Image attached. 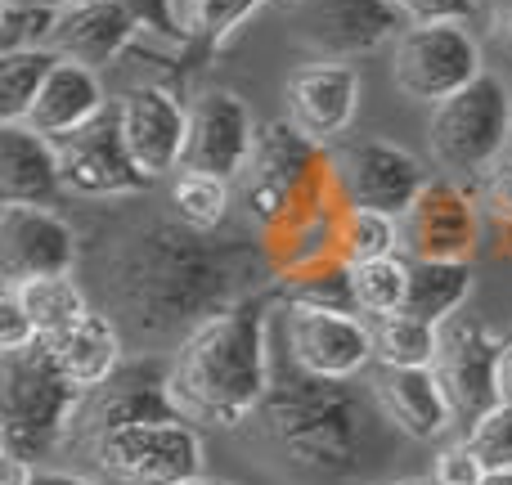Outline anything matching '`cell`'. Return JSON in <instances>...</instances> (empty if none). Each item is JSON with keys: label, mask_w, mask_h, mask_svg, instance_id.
Returning a JSON list of instances; mask_svg holds the SVG:
<instances>
[{"label": "cell", "mask_w": 512, "mask_h": 485, "mask_svg": "<svg viewBox=\"0 0 512 485\" xmlns=\"http://www.w3.org/2000/svg\"><path fill=\"white\" fill-rule=\"evenodd\" d=\"M265 283H274L265 243L216 239L176 216L140 225L108 265L117 315L140 337H189Z\"/></svg>", "instance_id": "6da1fadb"}, {"label": "cell", "mask_w": 512, "mask_h": 485, "mask_svg": "<svg viewBox=\"0 0 512 485\" xmlns=\"http://www.w3.org/2000/svg\"><path fill=\"white\" fill-rule=\"evenodd\" d=\"M373 409V396L364 400L351 382L315 378L288 360L274 364L270 391L252 414V427L265 454L288 477L333 485L364 472Z\"/></svg>", "instance_id": "7a4b0ae2"}, {"label": "cell", "mask_w": 512, "mask_h": 485, "mask_svg": "<svg viewBox=\"0 0 512 485\" xmlns=\"http://www.w3.org/2000/svg\"><path fill=\"white\" fill-rule=\"evenodd\" d=\"M279 297V283H265L261 292L234 301L216 319L198 324L180 337L171 355V396L189 423L203 427H243L261 409L274 378L270 360V310Z\"/></svg>", "instance_id": "3957f363"}, {"label": "cell", "mask_w": 512, "mask_h": 485, "mask_svg": "<svg viewBox=\"0 0 512 485\" xmlns=\"http://www.w3.org/2000/svg\"><path fill=\"white\" fill-rule=\"evenodd\" d=\"M86 391L59 369L50 342L18 346L0 355V445L9 459L41 463L72 436Z\"/></svg>", "instance_id": "277c9868"}, {"label": "cell", "mask_w": 512, "mask_h": 485, "mask_svg": "<svg viewBox=\"0 0 512 485\" xmlns=\"http://www.w3.org/2000/svg\"><path fill=\"white\" fill-rule=\"evenodd\" d=\"M512 95L495 72H481L468 90L450 95L427 117V149L445 176L481 180L508 149Z\"/></svg>", "instance_id": "5b68a950"}, {"label": "cell", "mask_w": 512, "mask_h": 485, "mask_svg": "<svg viewBox=\"0 0 512 485\" xmlns=\"http://www.w3.org/2000/svg\"><path fill=\"white\" fill-rule=\"evenodd\" d=\"M90 459L117 485H185L203 477V436L194 423H135L90 441Z\"/></svg>", "instance_id": "8992f818"}, {"label": "cell", "mask_w": 512, "mask_h": 485, "mask_svg": "<svg viewBox=\"0 0 512 485\" xmlns=\"http://www.w3.org/2000/svg\"><path fill=\"white\" fill-rule=\"evenodd\" d=\"M481 45L468 23H427L405 27L391 50V81L414 104H445L481 77Z\"/></svg>", "instance_id": "52a82bcc"}, {"label": "cell", "mask_w": 512, "mask_h": 485, "mask_svg": "<svg viewBox=\"0 0 512 485\" xmlns=\"http://www.w3.org/2000/svg\"><path fill=\"white\" fill-rule=\"evenodd\" d=\"M59 144V167H63V189L81 198H131L153 189V176L135 162L131 144L122 131V108L108 99V108L86 122L81 131L63 135Z\"/></svg>", "instance_id": "ba28073f"}, {"label": "cell", "mask_w": 512, "mask_h": 485, "mask_svg": "<svg viewBox=\"0 0 512 485\" xmlns=\"http://www.w3.org/2000/svg\"><path fill=\"white\" fill-rule=\"evenodd\" d=\"M283 337H288V360L315 378L355 382L373 364V328L355 310L333 306H283Z\"/></svg>", "instance_id": "9c48e42d"}, {"label": "cell", "mask_w": 512, "mask_h": 485, "mask_svg": "<svg viewBox=\"0 0 512 485\" xmlns=\"http://www.w3.org/2000/svg\"><path fill=\"white\" fill-rule=\"evenodd\" d=\"M481 198L463 180L441 176L400 216V252L409 261H472L481 243Z\"/></svg>", "instance_id": "30bf717a"}, {"label": "cell", "mask_w": 512, "mask_h": 485, "mask_svg": "<svg viewBox=\"0 0 512 485\" xmlns=\"http://www.w3.org/2000/svg\"><path fill=\"white\" fill-rule=\"evenodd\" d=\"M171 418H185L176 396H171V360L144 355V360H122V369L104 387L86 391V400L77 409V423H72V436H86L90 445L95 436L117 432V427L171 423Z\"/></svg>", "instance_id": "8fae6325"}, {"label": "cell", "mask_w": 512, "mask_h": 485, "mask_svg": "<svg viewBox=\"0 0 512 485\" xmlns=\"http://www.w3.org/2000/svg\"><path fill=\"white\" fill-rule=\"evenodd\" d=\"M495 360H499V337L490 333L486 319L459 310L454 319L441 324V346H436L432 373L454 409V423L472 427L486 409L499 405Z\"/></svg>", "instance_id": "7c38bea8"}, {"label": "cell", "mask_w": 512, "mask_h": 485, "mask_svg": "<svg viewBox=\"0 0 512 485\" xmlns=\"http://www.w3.org/2000/svg\"><path fill=\"white\" fill-rule=\"evenodd\" d=\"M333 176H337V189H342L346 207L387 212V216H396V221L427 189L423 162L409 149L387 144V140H355V144H346V149H337Z\"/></svg>", "instance_id": "4fadbf2b"}, {"label": "cell", "mask_w": 512, "mask_h": 485, "mask_svg": "<svg viewBox=\"0 0 512 485\" xmlns=\"http://www.w3.org/2000/svg\"><path fill=\"white\" fill-rule=\"evenodd\" d=\"M256 135H261V126L252 122V108L239 90H225V86L203 90L189 104V135H185L180 171L239 180L252 162Z\"/></svg>", "instance_id": "5bb4252c"}, {"label": "cell", "mask_w": 512, "mask_h": 485, "mask_svg": "<svg viewBox=\"0 0 512 485\" xmlns=\"http://www.w3.org/2000/svg\"><path fill=\"white\" fill-rule=\"evenodd\" d=\"M77 265V230L68 216L41 203L0 207V283L18 288L27 279L72 274Z\"/></svg>", "instance_id": "9a60e30c"}, {"label": "cell", "mask_w": 512, "mask_h": 485, "mask_svg": "<svg viewBox=\"0 0 512 485\" xmlns=\"http://www.w3.org/2000/svg\"><path fill=\"white\" fill-rule=\"evenodd\" d=\"M405 27L387 0H297V32L324 59H360Z\"/></svg>", "instance_id": "2e32d148"}, {"label": "cell", "mask_w": 512, "mask_h": 485, "mask_svg": "<svg viewBox=\"0 0 512 485\" xmlns=\"http://www.w3.org/2000/svg\"><path fill=\"white\" fill-rule=\"evenodd\" d=\"M117 108H122V131L135 162L153 180L180 171L185 135H189V108L167 86H135L126 95H117Z\"/></svg>", "instance_id": "e0dca14e"}, {"label": "cell", "mask_w": 512, "mask_h": 485, "mask_svg": "<svg viewBox=\"0 0 512 485\" xmlns=\"http://www.w3.org/2000/svg\"><path fill=\"white\" fill-rule=\"evenodd\" d=\"M360 108V72L351 63H306L288 77V122L315 144H333Z\"/></svg>", "instance_id": "ac0fdd59"}, {"label": "cell", "mask_w": 512, "mask_h": 485, "mask_svg": "<svg viewBox=\"0 0 512 485\" xmlns=\"http://www.w3.org/2000/svg\"><path fill=\"white\" fill-rule=\"evenodd\" d=\"M369 396L387 427H396L409 441H436L454 423V409L445 400L432 369H396V364H373Z\"/></svg>", "instance_id": "d6986e66"}, {"label": "cell", "mask_w": 512, "mask_h": 485, "mask_svg": "<svg viewBox=\"0 0 512 485\" xmlns=\"http://www.w3.org/2000/svg\"><path fill=\"white\" fill-rule=\"evenodd\" d=\"M135 36H140V23L117 0H68V5H59V18H54L50 50L59 59L104 68L117 54L131 50Z\"/></svg>", "instance_id": "ffe728a7"}, {"label": "cell", "mask_w": 512, "mask_h": 485, "mask_svg": "<svg viewBox=\"0 0 512 485\" xmlns=\"http://www.w3.org/2000/svg\"><path fill=\"white\" fill-rule=\"evenodd\" d=\"M63 189L59 144L27 122H0V198L50 207Z\"/></svg>", "instance_id": "44dd1931"}, {"label": "cell", "mask_w": 512, "mask_h": 485, "mask_svg": "<svg viewBox=\"0 0 512 485\" xmlns=\"http://www.w3.org/2000/svg\"><path fill=\"white\" fill-rule=\"evenodd\" d=\"M104 108H108V95H104V81H99V68L59 59L54 72L45 77L32 113H27V126L50 135V140H63V135L81 131L86 122H95Z\"/></svg>", "instance_id": "7402d4cb"}, {"label": "cell", "mask_w": 512, "mask_h": 485, "mask_svg": "<svg viewBox=\"0 0 512 485\" xmlns=\"http://www.w3.org/2000/svg\"><path fill=\"white\" fill-rule=\"evenodd\" d=\"M50 351H54V360H59V369L68 373L81 391L104 387L126 360L122 328H117V319L104 315V310H90L77 328H68L63 337H54Z\"/></svg>", "instance_id": "603a6c76"}, {"label": "cell", "mask_w": 512, "mask_h": 485, "mask_svg": "<svg viewBox=\"0 0 512 485\" xmlns=\"http://www.w3.org/2000/svg\"><path fill=\"white\" fill-rule=\"evenodd\" d=\"M472 297V261H409L405 310L441 328Z\"/></svg>", "instance_id": "cb8c5ba5"}, {"label": "cell", "mask_w": 512, "mask_h": 485, "mask_svg": "<svg viewBox=\"0 0 512 485\" xmlns=\"http://www.w3.org/2000/svg\"><path fill=\"white\" fill-rule=\"evenodd\" d=\"M14 292L23 297L27 315H32L36 333H41L45 342L63 337L68 328H77L81 319L90 315V301H86V292H81V283L72 279V274H50V279H27V283H18Z\"/></svg>", "instance_id": "d4e9b609"}, {"label": "cell", "mask_w": 512, "mask_h": 485, "mask_svg": "<svg viewBox=\"0 0 512 485\" xmlns=\"http://www.w3.org/2000/svg\"><path fill=\"white\" fill-rule=\"evenodd\" d=\"M373 328V360L396 364V369H432L436 346H441V328L427 319L396 310V315L369 319Z\"/></svg>", "instance_id": "484cf974"}, {"label": "cell", "mask_w": 512, "mask_h": 485, "mask_svg": "<svg viewBox=\"0 0 512 485\" xmlns=\"http://www.w3.org/2000/svg\"><path fill=\"white\" fill-rule=\"evenodd\" d=\"M270 0H189V45L180 50L185 68H203L234 32L256 14L265 9Z\"/></svg>", "instance_id": "4316f807"}, {"label": "cell", "mask_w": 512, "mask_h": 485, "mask_svg": "<svg viewBox=\"0 0 512 485\" xmlns=\"http://www.w3.org/2000/svg\"><path fill=\"white\" fill-rule=\"evenodd\" d=\"M351 270V301L355 315L364 319H382L405 310L409 297V256H378V261H355Z\"/></svg>", "instance_id": "83f0119b"}, {"label": "cell", "mask_w": 512, "mask_h": 485, "mask_svg": "<svg viewBox=\"0 0 512 485\" xmlns=\"http://www.w3.org/2000/svg\"><path fill=\"white\" fill-rule=\"evenodd\" d=\"M54 63H59V54L50 45L0 54V122H27V113H32Z\"/></svg>", "instance_id": "f1b7e54d"}, {"label": "cell", "mask_w": 512, "mask_h": 485, "mask_svg": "<svg viewBox=\"0 0 512 485\" xmlns=\"http://www.w3.org/2000/svg\"><path fill=\"white\" fill-rule=\"evenodd\" d=\"M230 203H234V180L203 176V171H176V185H171L176 221L216 234L225 225V216H230Z\"/></svg>", "instance_id": "f546056e"}, {"label": "cell", "mask_w": 512, "mask_h": 485, "mask_svg": "<svg viewBox=\"0 0 512 485\" xmlns=\"http://www.w3.org/2000/svg\"><path fill=\"white\" fill-rule=\"evenodd\" d=\"M337 252L346 265L378 261V256H400V221L369 207H342L337 216Z\"/></svg>", "instance_id": "4dcf8cb0"}, {"label": "cell", "mask_w": 512, "mask_h": 485, "mask_svg": "<svg viewBox=\"0 0 512 485\" xmlns=\"http://www.w3.org/2000/svg\"><path fill=\"white\" fill-rule=\"evenodd\" d=\"M54 18H59V5H14V0H5V9H0V54L50 45Z\"/></svg>", "instance_id": "1f68e13d"}, {"label": "cell", "mask_w": 512, "mask_h": 485, "mask_svg": "<svg viewBox=\"0 0 512 485\" xmlns=\"http://www.w3.org/2000/svg\"><path fill=\"white\" fill-rule=\"evenodd\" d=\"M468 450L477 454L486 468H512V400H499L495 409L477 418L468 427Z\"/></svg>", "instance_id": "d6a6232c"}, {"label": "cell", "mask_w": 512, "mask_h": 485, "mask_svg": "<svg viewBox=\"0 0 512 485\" xmlns=\"http://www.w3.org/2000/svg\"><path fill=\"white\" fill-rule=\"evenodd\" d=\"M126 14L140 23V32H153L158 41L167 45H189V23L176 14V0H117Z\"/></svg>", "instance_id": "836d02e7"}, {"label": "cell", "mask_w": 512, "mask_h": 485, "mask_svg": "<svg viewBox=\"0 0 512 485\" xmlns=\"http://www.w3.org/2000/svg\"><path fill=\"white\" fill-rule=\"evenodd\" d=\"M477 198H481V212L504 234H512V153H504V158L477 180Z\"/></svg>", "instance_id": "e575fe53"}, {"label": "cell", "mask_w": 512, "mask_h": 485, "mask_svg": "<svg viewBox=\"0 0 512 485\" xmlns=\"http://www.w3.org/2000/svg\"><path fill=\"white\" fill-rule=\"evenodd\" d=\"M405 27H427V23H468L477 0H387Z\"/></svg>", "instance_id": "d590c367"}, {"label": "cell", "mask_w": 512, "mask_h": 485, "mask_svg": "<svg viewBox=\"0 0 512 485\" xmlns=\"http://www.w3.org/2000/svg\"><path fill=\"white\" fill-rule=\"evenodd\" d=\"M486 477V463L468 450V441L445 445L432 463V485H481Z\"/></svg>", "instance_id": "8d00e7d4"}, {"label": "cell", "mask_w": 512, "mask_h": 485, "mask_svg": "<svg viewBox=\"0 0 512 485\" xmlns=\"http://www.w3.org/2000/svg\"><path fill=\"white\" fill-rule=\"evenodd\" d=\"M36 324H32V315H27V306H23V297H18L14 288H0V355L5 351H18V346H27V342H36Z\"/></svg>", "instance_id": "74e56055"}, {"label": "cell", "mask_w": 512, "mask_h": 485, "mask_svg": "<svg viewBox=\"0 0 512 485\" xmlns=\"http://www.w3.org/2000/svg\"><path fill=\"white\" fill-rule=\"evenodd\" d=\"M495 391H499V400H512V337H499V360H495Z\"/></svg>", "instance_id": "f35d334b"}, {"label": "cell", "mask_w": 512, "mask_h": 485, "mask_svg": "<svg viewBox=\"0 0 512 485\" xmlns=\"http://www.w3.org/2000/svg\"><path fill=\"white\" fill-rule=\"evenodd\" d=\"M490 27H495L499 45L512 50V0H495V9H490Z\"/></svg>", "instance_id": "ab89813d"}, {"label": "cell", "mask_w": 512, "mask_h": 485, "mask_svg": "<svg viewBox=\"0 0 512 485\" xmlns=\"http://www.w3.org/2000/svg\"><path fill=\"white\" fill-rule=\"evenodd\" d=\"M32 485H95V481L77 477V472H63V468H36Z\"/></svg>", "instance_id": "60d3db41"}, {"label": "cell", "mask_w": 512, "mask_h": 485, "mask_svg": "<svg viewBox=\"0 0 512 485\" xmlns=\"http://www.w3.org/2000/svg\"><path fill=\"white\" fill-rule=\"evenodd\" d=\"M481 485H512V468H486Z\"/></svg>", "instance_id": "b9f144b4"}, {"label": "cell", "mask_w": 512, "mask_h": 485, "mask_svg": "<svg viewBox=\"0 0 512 485\" xmlns=\"http://www.w3.org/2000/svg\"><path fill=\"white\" fill-rule=\"evenodd\" d=\"M14 5H68V0H14Z\"/></svg>", "instance_id": "7bdbcfd3"}, {"label": "cell", "mask_w": 512, "mask_h": 485, "mask_svg": "<svg viewBox=\"0 0 512 485\" xmlns=\"http://www.w3.org/2000/svg\"><path fill=\"white\" fill-rule=\"evenodd\" d=\"M185 485H234V481H216V477H198V481H185Z\"/></svg>", "instance_id": "ee69618b"}, {"label": "cell", "mask_w": 512, "mask_h": 485, "mask_svg": "<svg viewBox=\"0 0 512 485\" xmlns=\"http://www.w3.org/2000/svg\"><path fill=\"white\" fill-rule=\"evenodd\" d=\"M387 485H432V481H418V477H400V481H387Z\"/></svg>", "instance_id": "f6af8a7d"}, {"label": "cell", "mask_w": 512, "mask_h": 485, "mask_svg": "<svg viewBox=\"0 0 512 485\" xmlns=\"http://www.w3.org/2000/svg\"><path fill=\"white\" fill-rule=\"evenodd\" d=\"M292 5H297V0H292Z\"/></svg>", "instance_id": "bcb514c9"}]
</instances>
